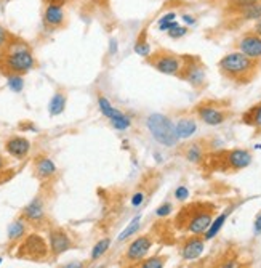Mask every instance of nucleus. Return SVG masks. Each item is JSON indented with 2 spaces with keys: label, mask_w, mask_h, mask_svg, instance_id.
<instances>
[{
  "label": "nucleus",
  "mask_w": 261,
  "mask_h": 268,
  "mask_svg": "<svg viewBox=\"0 0 261 268\" xmlns=\"http://www.w3.org/2000/svg\"><path fill=\"white\" fill-rule=\"evenodd\" d=\"M36 58L31 48L18 40L12 39L2 52H0V71L8 76H23L36 68Z\"/></svg>",
  "instance_id": "obj_1"
},
{
  "label": "nucleus",
  "mask_w": 261,
  "mask_h": 268,
  "mask_svg": "<svg viewBox=\"0 0 261 268\" xmlns=\"http://www.w3.org/2000/svg\"><path fill=\"white\" fill-rule=\"evenodd\" d=\"M218 68L221 71V74L229 80L245 84L253 79L258 69V61L248 58V56H245L240 52H231L219 60Z\"/></svg>",
  "instance_id": "obj_2"
},
{
  "label": "nucleus",
  "mask_w": 261,
  "mask_h": 268,
  "mask_svg": "<svg viewBox=\"0 0 261 268\" xmlns=\"http://www.w3.org/2000/svg\"><path fill=\"white\" fill-rule=\"evenodd\" d=\"M146 128L149 130L154 140L162 146H167V148H172L179 142L175 130V122L160 112H154V114L146 117Z\"/></svg>",
  "instance_id": "obj_3"
},
{
  "label": "nucleus",
  "mask_w": 261,
  "mask_h": 268,
  "mask_svg": "<svg viewBox=\"0 0 261 268\" xmlns=\"http://www.w3.org/2000/svg\"><path fill=\"white\" fill-rule=\"evenodd\" d=\"M184 60H186V56L176 55L173 52L157 50L149 56L148 63L157 72H160V74L179 77V74H181V71L184 68Z\"/></svg>",
  "instance_id": "obj_4"
},
{
  "label": "nucleus",
  "mask_w": 261,
  "mask_h": 268,
  "mask_svg": "<svg viewBox=\"0 0 261 268\" xmlns=\"http://www.w3.org/2000/svg\"><path fill=\"white\" fill-rule=\"evenodd\" d=\"M183 214L189 215V218L186 217V220H184V230L187 233H191L192 236L205 234L208 226L211 225V222H213L210 209H195V206H194L189 209H183Z\"/></svg>",
  "instance_id": "obj_5"
},
{
  "label": "nucleus",
  "mask_w": 261,
  "mask_h": 268,
  "mask_svg": "<svg viewBox=\"0 0 261 268\" xmlns=\"http://www.w3.org/2000/svg\"><path fill=\"white\" fill-rule=\"evenodd\" d=\"M48 246L45 239L40 234H29L28 238H24V241L18 247V255L20 258H26V260H44L48 255Z\"/></svg>",
  "instance_id": "obj_6"
},
{
  "label": "nucleus",
  "mask_w": 261,
  "mask_h": 268,
  "mask_svg": "<svg viewBox=\"0 0 261 268\" xmlns=\"http://www.w3.org/2000/svg\"><path fill=\"white\" fill-rule=\"evenodd\" d=\"M98 108H100L101 114L104 117L109 119L111 125L116 128V130L125 132L132 127V117L127 116L124 111H120L119 108L114 106V104H111V101L106 98V96H100V98H98Z\"/></svg>",
  "instance_id": "obj_7"
},
{
  "label": "nucleus",
  "mask_w": 261,
  "mask_h": 268,
  "mask_svg": "<svg viewBox=\"0 0 261 268\" xmlns=\"http://www.w3.org/2000/svg\"><path fill=\"white\" fill-rule=\"evenodd\" d=\"M179 79L186 80L187 84L195 88H200L205 85V80H207L205 66H203L197 56H186L184 68L181 71V74H179Z\"/></svg>",
  "instance_id": "obj_8"
},
{
  "label": "nucleus",
  "mask_w": 261,
  "mask_h": 268,
  "mask_svg": "<svg viewBox=\"0 0 261 268\" xmlns=\"http://www.w3.org/2000/svg\"><path fill=\"white\" fill-rule=\"evenodd\" d=\"M194 112L203 124H207L210 127L221 125L223 122H226V119H227L226 109L219 108V106H216L215 103H210V101L197 104L195 109H194Z\"/></svg>",
  "instance_id": "obj_9"
},
{
  "label": "nucleus",
  "mask_w": 261,
  "mask_h": 268,
  "mask_svg": "<svg viewBox=\"0 0 261 268\" xmlns=\"http://www.w3.org/2000/svg\"><path fill=\"white\" fill-rule=\"evenodd\" d=\"M151 247H152V238L149 234H141V236L135 238L130 242V246L127 247V252H125V260L130 263H140L148 257Z\"/></svg>",
  "instance_id": "obj_10"
},
{
  "label": "nucleus",
  "mask_w": 261,
  "mask_h": 268,
  "mask_svg": "<svg viewBox=\"0 0 261 268\" xmlns=\"http://www.w3.org/2000/svg\"><path fill=\"white\" fill-rule=\"evenodd\" d=\"M237 52L243 53L248 58L259 61L261 60V37L256 36L253 31L245 32L240 39L237 40Z\"/></svg>",
  "instance_id": "obj_11"
},
{
  "label": "nucleus",
  "mask_w": 261,
  "mask_h": 268,
  "mask_svg": "<svg viewBox=\"0 0 261 268\" xmlns=\"http://www.w3.org/2000/svg\"><path fill=\"white\" fill-rule=\"evenodd\" d=\"M224 166L229 170H242L251 164V153L243 148H234L224 153Z\"/></svg>",
  "instance_id": "obj_12"
},
{
  "label": "nucleus",
  "mask_w": 261,
  "mask_h": 268,
  "mask_svg": "<svg viewBox=\"0 0 261 268\" xmlns=\"http://www.w3.org/2000/svg\"><path fill=\"white\" fill-rule=\"evenodd\" d=\"M44 24L48 29H61L66 26V13L60 4H47L44 10Z\"/></svg>",
  "instance_id": "obj_13"
},
{
  "label": "nucleus",
  "mask_w": 261,
  "mask_h": 268,
  "mask_svg": "<svg viewBox=\"0 0 261 268\" xmlns=\"http://www.w3.org/2000/svg\"><path fill=\"white\" fill-rule=\"evenodd\" d=\"M203 249H205V239L200 238V236H192L189 239H186L181 246V257L183 260H195V258H199L203 254Z\"/></svg>",
  "instance_id": "obj_14"
},
{
  "label": "nucleus",
  "mask_w": 261,
  "mask_h": 268,
  "mask_svg": "<svg viewBox=\"0 0 261 268\" xmlns=\"http://www.w3.org/2000/svg\"><path fill=\"white\" fill-rule=\"evenodd\" d=\"M5 151L15 159H24L31 151V142L24 137H12L5 142Z\"/></svg>",
  "instance_id": "obj_15"
},
{
  "label": "nucleus",
  "mask_w": 261,
  "mask_h": 268,
  "mask_svg": "<svg viewBox=\"0 0 261 268\" xmlns=\"http://www.w3.org/2000/svg\"><path fill=\"white\" fill-rule=\"evenodd\" d=\"M48 238H50V250L53 252V255H61L66 252V250H69L72 246L69 234L60 228L52 230L50 234H48Z\"/></svg>",
  "instance_id": "obj_16"
},
{
  "label": "nucleus",
  "mask_w": 261,
  "mask_h": 268,
  "mask_svg": "<svg viewBox=\"0 0 261 268\" xmlns=\"http://www.w3.org/2000/svg\"><path fill=\"white\" fill-rule=\"evenodd\" d=\"M178 140H187L197 132V120L194 117H179L175 122Z\"/></svg>",
  "instance_id": "obj_17"
},
{
  "label": "nucleus",
  "mask_w": 261,
  "mask_h": 268,
  "mask_svg": "<svg viewBox=\"0 0 261 268\" xmlns=\"http://www.w3.org/2000/svg\"><path fill=\"white\" fill-rule=\"evenodd\" d=\"M23 217L29 222H40L45 217V207H44V201L40 198H34L29 204L24 207L23 210Z\"/></svg>",
  "instance_id": "obj_18"
},
{
  "label": "nucleus",
  "mask_w": 261,
  "mask_h": 268,
  "mask_svg": "<svg viewBox=\"0 0 261 268\" xmlns=\"http://www.w3.org/2000/svg\"><path fill=\"white\" fill-rule=\"evenodd\" d=\"M242 122L253 127L256 132H261V101L253 104V106L242 116Z\"/></svg>",
  "instance_id": "obj_19"
},
{
  "label": "nucleus",
  "mask_w": 261,
  "mask_h": 268,
  "mask_svg": "<svg viewBox=\"0 0 261 268\" xmlns=\"http://www.w3.org/2000/svg\"><path fill=\"white\" fill-rule=\"evenodd\" d=\"M36 174L40 178H52L56 174V166L50 158H39L36 161Z\"/></svg>",
  "instance_id": "obj_20"
},
{
  "label": "nucleus",
  "mask_w": 261,
  "mask_h": 268,
  "mask_svg": "<svg viewBox=\"0 0 261 268\" xmlns=\"http://www.w3.org/2000/svg\"><path fill=\"white\" fill-rule=\"evenodd\" d=\"M66 101H68L66 95L63 92H56L52 96L50 103H48V112H50V116H60L66 109Z\"/></svg>",
  "instance_id": "obj_21"
},
{
  "label": "nucleus",
  "mask_w": 261,
  "mask_h": 268,
  "mask_svg": "<svg viewBox=\"0 0 261 268\" xmlns=\"http://www.w3.org/2000/svg\"><path fill=\"white\" fill-rule=\"evenodd\" d=\"M227 217H229V210H226V212H223V214H219L213 222H211V225L208 226V230L205 231V234H203V239L205 241H210V239H213L216 234L221 231V228H223V225L226 223V220H227Z\"/></svg>",
  "instance_id": "obj_22"
},
{
  "label": "nucleus",
  "mask_w": 261,
  "mask_h": 268,
  "mask_svg": "<svg viewBox=\"0 0 261 268\" xmlns=\"http://www.w3.org/2000/svg\"><path fill=\"white\" fill-rule=\"evenodd\" d=\"M133 50H135L136 55L143 56V58H149V56L152 55V47H151V44H149V40L146 39V29H143L141 34H140V37L136 39Z\"/></svg>",
  "instance_id": "obj_23"
},
{
  "label": "nucleus",
  "mask_w": 261,
  "mask_h": 268,
  "mask_svg": "<svg viewBox=\"0 0 261 268\" xmlns=\"http://www.w3.org/2000/svg\"><path fill=\"white\" fill-rule=\"evenodd\" d=\"M184 158L191 164H200L203 159V146L200 143H191L184 151Z\"/></svg>",
  "instance_id": "obj_24"
},
{
  "label": "nucleus",
  "mask_w": 261,
  "mask_h": 268,
  "mask_svg": "<svg viewBox=\"0 0 261 268\" xmlns=\"http://www.w3.org/2000/svg\"><path fill=\"white\" fill-rule=\"evenodd\" d=\"M176 18H178V16H176L175 12H168L165 15H162V18L157 21L159 31L160 32H168V31H172L173 28H176L178 24H179Z\"/></svg>",
  "instance_id": "obj_25"
},
{
  "label": "nucleus",
  "mask_w": 261,
  "mask_h": 268,
  "mask_svg": "<svg viewBox=\"0 0 261 268\" xmlns=\"http://www.w3.org/2000/svg\"><path fill=\"white\" fill-rule=\"evenodd\" d=\"M26 234V223L24 220H15L10 226H8V239L10 241H18Z\"/></svg>",
  "instance_id": "obj_26"
},
{
  "label": "nucleus",
  "mask_w": 261,
  "mask_h": 268,
  "mask_svg": "<svg viewBox=\"0 0 261 268\" xmlns=\"http://www.w3.org/2000/svg\"><path fill=\"white\" fill-rule=\"evenodd\" d=\"M140 223H141V215L138 214L136 217H133V218H132V222H130V223L125 226V230L119 234L117 241H120V242H122V241L128 239L130 236H133V234H136L138 228H140Z\"/></svg>",
  "instance_id": "obj_27"
},
{
  "label": "nucleus",
  "mask_w": 261,
  "mask_h": 268,
  "mask_svg": "<svg viewBox=\"0 0 261 268\" xmlns=\"http://www.w3.org/2000/svg\"><path fill=\"white\" fill-rule=\"evenodd\" d=\"M167 263V257H162V255H152L141 260L138 263L136 268H165Z\"/></svg>",
  "instance_id": "obj_28"
},
{
  "label": "nucleus",
  "mask_w": 261,
  "mask_h": 268,
  "mask_svg": "<svg viewBox=\"0 0 261 268\" xmlns=\"http://www.w3.org/2000/svg\"><path fill=\"white\" fill-rule=\"evenodd\" d=\"M111 247V239L109 238H103L96 242V244L93 246V250H92V260H98V258H101L106 252L109 250Z\"/></svg>",
  "instance_id": "obj_29"
},
{
  "label": "nucleus",
  "mask_w": 261,
  "mask_h": 268,
  "mask_svg": "<svg viewBox=\"0 0 261 268\" xmlns=\"http://www.w3.org/2000/svg\"><path fill=\"white\" fill-rule=\"evenodd\" d=\"M240 15H242L243 21H255V23L261 20V2L245 8V10H242Z\"/></svg>",
  "instance_id": "obj_30"
},
{
  "label": "nucleus",
  "mask_w": 261,
  "mask_h": 268,
  "mask_svg": "<svg viewBox=\"0 0 261 268\" xmlns=\"http://www.w3.org/2000/svg\"><path fill=\"white\" fill-rule=\"evenodd\" d=\"M7 85L12 92L20 93L24 88V79H23V76H8L7 77Z\"/></svg>",
  "instance_id": "obj_31"
},
{
  "label": "nucleus",
  "mask_w": 261,
  "mask_h": 268,
  "mask_svg": "<svg viewBox=\"0 0 261 268\" xmlns=\"http://www.w3.org/2000/svg\"><path fill=\"white\" fill-rule=\"evenodd\" d=\"M12 34L8 32L4 26H0V52L4 50V48L12 42Z\"/></svg>",
  "instance_id": "obj_32"
},
{
  "label": "nucleus",
  "mask_w": 261,
  "mask_h": 268,
  "mask_svg": "<svg viewBox=\"0 0 261 268\" xmlns=\"http://www.w3.org/2000/svg\"><path fill=\"white\" fill-rule=\"evenodd\" d=\"M168 37H172V39H181L187 34V28L186 26H181V24H178L176 28H173L172 31H168L167 32Z\"/></svg>",
  "instance_id": "obj_33"
},
{
  "label": "nucleus",
  "mask_w": 261,
  "mask_h": 268,
  "mask_svg": "<svg viewBox=\"0 0 261 268\" xmlns=\"http://www.w3.org/2000/svg\"><path fill=\"white\" fill-rule=\"evenodd\" d=\"M261 0H234V7L237 8L239 12H242V10H245V8H248L251 5H256Z\"/></svg>",
  "instance_id": "obj_34"
},
{
  "label": "nucleus",
  "mask_w": 261,
  "mask_h": 268,
  "mask_svg": "<svg viewBox=\"0 0 261 268\" xmlns=\"http://www.w3.org/2000/svg\"><path fill=\"white\" fill-rule=\"evenodd\" d=\"M172 212H173V207H172V204H170V202H164V204L157 207V210H156V215H157V217H167V215H170Z\"/></svg>",
  "instance_id": "obj_35"
},
{
  "label": "nucleus",
  "mask_w": 261,
  "mask_h": 268,
  "mask_svg": "<svg viewBox=\"0 0 261 268\" xmlns=\"http://www.w3.org/2000/svg\"><path fill=\"white\" fill-rule=\"evenodd\" d=\"M187 198H189V190H187L186 186H178V188L175 190V199L186 201Z\"/></svg>",
  "instance_id": "obj_36"
},
{
  "label": "nucleus",
  "mask_w": 261,
  "mask_h": 268,
  "mask_svg": "<svg viewBox=\"0 0 261 268\" xmlns=\"http://www.w3.org/2000/svg\"><path fill=\"white\" fill-rule=\"evenodd\" d=\"M218 268H240V262L237 258H226L223 263H219Z\"/></svg>",
  "instance_id": "obj_37"
},
{
  "label": "nucleus",
  "mask_w": 261,
  "mask_h": 268,
  "mask_svg": "<svg viewBox=\"0 0 261 268\" xmlns=\"http://www.w3.org/2000/svg\"><path fill=\"white\" fill-rule=\"evenodd\" d=\"M143 202H144V193L138 191V193H135L133 196H132V206L133 207H140Z\"/></svg>",
  "instance_id": "obj_38"
},
{
  "label": "nucleus",
  "mask_w": 261,
  "mask_h": 268,
  "mask_svg": "<svg viewBox=\"0 0 261 268\" xmlns=\"http://www.w3.org/2000/svg\"><path fill=\"white\" fill-rule=\"evenodd\" d=\"M181 20H183V23L186 24V26H194L195 23H197V20H195V16H192V15H183L181 16Z\"/></svg>",
  "instance_id": "obj_39"
},
{
  "label": "nucleus",
  "mask_w": 261,
  "mask_h": 268,
  "mask_svg": "<svg viewBox=\"0 0 261 268\" xmlns=\"http://www.w3.org/2000/svg\"><path fill=\"white\" fill-rule=\"evenodd\" d=\"M117 50H119V42H117V39H111V40H109V55L114 56V55L117 53Z\"/></svg>",
  "instance_id": "obj_40"
},
{
  "label": "nucleus",
  "mask_w": 261,
  "mask_h": 268,
  "mask_svg": "<svg viewBox=\"0 0 261 268\" xmlns=\"http://www.w3.org/2000/svg\"><path fill=\"white\" fill-rule=\"evenodd\" d=\"M253 231H255V234H259V233H261V214H259V215H256V218H255V223H253Z\"/></svg>",
  "instance_id": "obj_41"
},
{
  "label": "nucleus",
  "mask_w": 261,
  "mask_h": 268,
  "mask_svg": "<svg viewBox=\"0 0 261 268\" xmlns=\"http://www.w3.org/2000/svg\"><path fill=\"white\" fill-rule=\"evenodd\" d=\"M61 268H84V263L82 262H69L66 265H63Z\"/></svg>",
  "instance_id": "obj_42"
},
{
  "label": "nucleus",
  "mask_w": 261,
  "mask_h": 268,
  "mask_svg": "<svg viewBox=\"0 0 261 268\" xmlns=\"http://www.w3.org/2000/svg\"><path fill=\"white\" fill-rule=\"evenodd\" d=\"M253 32H255L256 36H259V37H261V20L255 23V26H253Z\"/></svg>",
  "instance_id": "obj_43"
},
{
  "label": "nucleus",
  "mask_w": 261,
  "mask_h": 268,
  "mask_svg": "<svg viewBox=\"0 0 261 268\" xmlns=\"http://www.w3.org/2000/svg\"><path fill=\"white\" fill-rule=\"evenodd\" d=\"M154 158H156L157 162H162V161H164V156H160L159 153H154Z\"/></svg>",
  "instance_id": "obj_44"
},
{
  "label": "nucleus",
  "mask_w": 261,
  "mask_h": 268,
  "mask_svg": "<svg viewBox=\"0 0 261 268\" xmlns=\"http://www.w3.org/2000/svg\"><path fill=\"white\" fill-rule=\"evenodd\" d=\"M48 4H60V5H63L64 4V0H47Z\"/></svg>",
  "instance_id": "obj_45"
},
{
  "label": "nucleus",
  "mask_w": 261,
  "mask_h": 268,
  "mask_svg": "<svg viewBox=\"0 0 261 268\" xmlns=\"http://www.w3.org/2000/svg\"><path fill=\"white\" fill-rule=\"evenodd\" d=\"M5 167V159L0 156V172H2V169Z\"/></svg>",
  "instance_id": "obj_46"
},
{
  "label": "nucleus",
  "mask_w": 261,
  "mask_h": 268,
  "mask_svg": "<svg viewBox=\"0 0 261 268\" xmlns=\"http://www.w3.org/2000/svg\"><path fill=\"white\" fill-rule=\"evenodd\" d=\"M0 2H4V4H7V2H10V0H0Z\"/></svg>",
  "instance_id": "obj_47"
},
{
  "label": "nucleus",
  "mask_w": 261,
  "mask_h": 268,
  "mask_svg": "<svg viewBox=\"0 0 261 268\" xmlns=\"http://www.w3.org/2000/svg\"><path fill=\"white\" fill-rule=\"evenodd\" d=\"M93 268H104V266H93Z\"/></svg>",
  "instance_id": "obj_48"
},
{
  "label": "nucleus",
  "mask_w": 261,
  "mask_h": 268,
  "mask_svg": "<svg viewBox=\"0 0 261 268\" xmlns=\"http://www.w3.org/2000/svg\"><path fill=\"white\" fill-rule=\"evenodd\" d=\"M0 263H2V257H0Z\"/></svg>",
  "instance_id": "obj_49"
}]
</instances>
